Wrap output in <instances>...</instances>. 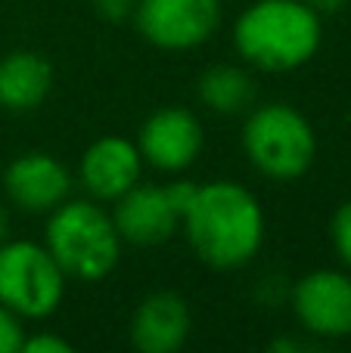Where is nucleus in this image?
<instances>
[{
  "label": "nucleus",
  "mask_w": 351,
  "mask_h": 353,
  "mask_svg": "<svg viewBox=\"0 0 351 353\" xmlns=\"http://www.w3.org/2000/svg\"><path fill=\"white\" fill-rule=\"evenodd\" d=\"M180 226L196 257L215 270L246 267L265 245V211L258 195L234 180L199 183Z\"/></svg>",
  "instance_id": "obj_1"
},
{
  "label": "nucleus",
  "mask_w": 351,
  "mask_h": 353,
  "mask_svg": "<svg viewBox=\"0 0 351 353\" xmlns=\"http://www.w3.org/2000/svg\"><path fill=\"white\" fill-rule=\"evenodd\" d=\"M321 12L305 0H255L236 16L234 47L258 72H296L317 56Z\"/></svg>",
  "instance_id": "obj_2"
},
{
  "label": "nucleus",
  "mask_w": 351,
  "mask_h": 353,
  "mask_svg": "<svg viewBox=\"0 0 351 353\" xmlns=\"http://www.w3.org/2000/svg\"><path fill=\"white\" fill-rule=\"evenodd\" d=\"M44 245L62 273L78 282L106 279L122 254L115 220L93 199H66L53 208L44 230Z\"/></svg>",
  "instance_id": "obj_3"
},
{
  "label": "nucleus",
  "mask_w": 351,
  "mask_h": 353,
  "mask_svg": "<svg viewBox=\"0 0 351 353\" xmlns=\"http://www.w3.org/2000/svg\"><path fill=\"white\" fill-rule=\"evenodd\" d=\"M243 152L267 180L290 183L308 174L317 155L311 121L290 103H265L243 124Z\"/></svg>",
  "instance_id": "obj_4"
},
{
  "label": "nucleus",
  "mask_w": 351,
  "mask_h": 353,
  "mask_svg": "<svg viewBox=\"0 0 351 353\" xmlns=\"http://www.w3.org/2000/svg\"><path fill=\"white\" fill-rule=\"evenodd\" d=\"M68 276L47 251L28 239L0 242V304L19 319H47L62 304Z\"/></svg>",
  "instance_id": "obj_5"
},
{
  "label": "nucleus",
  "mask_w": 351,
  "mask_h": 353,
  "mask_svg": "<svg viewBox=\"0 0 351 353\" xmlns=\"http://www.w3.org/2000/svg\"><path fill=\"white\" fill-rule=\"evenodd\" d=\"M134 25L159 50H196L221 25V0H137Z\"/></svg>",
  "instance_id": "obj_6"
},
{
  "label": "nucleus",
  "mask_w": 351,
  "mask_h": 353,
  "mask_svg": "<svg viewBox=\"0 0 351 353\" xmlns=\"http://www.w3.org/2000/svg\"><path fill=\"white\" fill-rule=\"evenodd\" d=\"M290 304L302 329L314 338L351 335V273L348 270H311L292 285Z\"/></svg>",
  "instance_id": "obj_7"
},
{
  "label": "nucleus",
  "mask_w": 351,
  "mask_h": 353,
  "mask_svg": "<svg viewBox=\"0 0 351 353\" xmlns=\"http://www.w3.org/2000/svg\"><path fill=\"white\" fill-rule=\"evenodd\" d=\"M202 143V121L180 105H165V109L153 112L137 134V149L143 155V165L155 168L162 174L187 171L199 159Z\"/></svg>",
  "instance_id": "obj_8"
},
{
  "label": "nucleus",
  "mask_w": 351,
  "mask_h": 353,
  "mask_svg": "<svg viewBox=\"0 0 351 353\" xmlns=\"http://www.w3.org/2000/svg\"><path fill=\"white\" fill-rule=\"evenodd\" d=\"M3 195L10 205L28 214H50L72 199V174L47 152L16 155L3 171Z\"/></svg>",
  "instance_id": "obj_9"
},
{
  "label": "nucleus",
  "mask_w": 351,
  "mask_h": 353,
  "mask_svg": "<svg viewBox=\"0 0 351 353\" xmlns=\"http://www.w3.org/2000/svg\"><path fill=\"white\" fill-rule=\"evenodd\" d=\"M143 155L128 137H99L84 149L78 165V180L93 201H115L140 183Z\"/></svg>",
  "instance_id": "obj_10"
},
{
  "label": "nucleus",
  "mask_w": 351,
  "mask_h": 353,
  "mask_svg": "<svg viewBox=\"0 0 351 353\" xmlns=\"http://www.w3.org/2000/svg\"><path fill=\"white\" fill-rule=\"evenodd\" d=\"M112 205H115L112 220H115L122 242L159 245L171 239L180 226V214L174 211L165 186H155V183H137Z\"/></svg>",
  "instance_id": "obj_11"
},
{
  "label": "nucleus",
  "mask_w": 351,
  "mask_h": 353,
  "mask_svg": "<svg viewBox=\"0 0 351 353\" xmlns=\"http://www.w3.org/2000/svg\"><path fill=\"white\" fill-rule=\"evenodd\" d=\"M193 316L178 292H153L131 316V344L140 353H174L187 344Z\"/></svg>",
  "instance_id": "obj_12"
},
{
  "label": "nucleus",
  "mask_w": 351,
  "mask_h": 353,
  "mask_svg": "<svg viewBox=\"0 0 351 353\" xmlns=\"http://www.w3.org/2000/svg\"><path fill=\"white\" fill-rule=\"evenodd\" d=\"M53 90V65L35 50H12L0 59V109L35 112Z\"/></svg>",
  "instance_id": "obj_13"
},
{
  "label": "nucleus",
  "mask_w": 351,
  "mask_h": 353,
  "mask_svg": "<svg viewBox=\"0 0 351 353\" xmlns=\"http://www.w3.org/2000/svg\"><path fill=\"white\" fill-rule=\"evenodd\" d=\"M196 97L205 109L218 112V115H240L255 103V81L246 68L221 62L199 74Z\"/></svg>",
  "instance_id": "obj_14"
},
{
  "label": "nucleus",
  "mask_w": 351,
  "mask_h": 353,
  "mask_svg": "<svg viewBox=\"0 0 351 353\" xmlns=\"http://www.w3.org/2000/svg\"><path fill=\"white\" fill-rule=\"evenodd\" d=\"M330 242H333V251L342 261V267L351 273V199L342 201L330 220Z\"/></svg>",
  "instance_id": "obj_15"
},
{
  "label": "nucleus",
  "mask_w": 351,
  "mask_h": 353,
  "mask_svg": "<svg viewBox=\"0 0 351 353\" xmlns=\"http://www.w3.org/2000/svg\"><path fill=\"white\" fill-rule=\"evenodd\" d=\"M25 341L22 319L0 304V353H19Z\"/></svg>",
  "instance_id": "obj_16"
},
{
  "label": "nucleus",
  "mask_w": 351,
  "mask_h": 353,
  "mask_svg": "<svg viewBox=\"0 0 351 353\" xmlns=\"http://www.w3.org/2000/svg\"><path fill=\"white\" fill-rule=\"evenodd\" d=\"M22 350L25 353H72V341H66L56 332H35V335H25Z\"/></svg>",
  "instance_id": "obj_17"
},
{
  "label": "nucleus",
  "mask_w": 351,
  "mask_h": 353,
  "mask_svg": "<svg viewBox=\"0 0 351 353\" xmlns=\"http://www.w3.org/2000/svg\"><path fill=\"white\" fill-rule=\"evenodd\" d=\"M196 189H199V183H193V180H171V183L165 186L168 199H171L174 211H178L180 217H184L187 208L193 205V199H196Z\"/></svg>",
  "instance_id": "obj_18"
},
{
  "label": "nucleus",
  "mask_w": 351,
  "mask_h": 353,
  "mask_svg": "<svg viewBox=\"0 0 351 353\" xmlns=\"http://www.w3.org/2000/svg\"><path fill=\"white\" fill-rule=\"evenodd\" d=\"M97 16H103L106 22H124V19L134 16L137 0H91Z\"/></svg>",
  "instance_id": "obj_19"
},
{
  "label": "nucleus",
  "mask_w": 351,
  "mask_h": 353,
  "mask_svg": "<svg viewBox=\"0 0 351 353\" xmlns=\"http://www.w3.org/2000/svg\"><path fill=\"white\" fill-rule=\"evenodd\" d=\"M271 350L274 353H302L305 344L302 341H290V338H277V341H271Z\"/></svg>",
  "instance_id": "obj_20"
},
{
  "label": "nucleus",
  "mask_w": 351,
  "mask_h": 353,
  "mask_svg": "<svg viewBox=\"0 0 351 353\" xmlns=\"http://www.w3.org/2000/svg\"><path fill=\"white\" fill-rule=\"evenodd\" d=\"M305 3H311V6H314V10L323 16V12H339L342 6L348 3V0H305Z\"/></svg>",
  "instance_id": "obj_21"
},
{
  "label": "nucleus",
  "mask_w": 351,
  "mask_h": 353,
  "mask_svg": "<svg viewBox=\"0 0 351 353\" xmlns=\"http://www.w3.org/2000/svg\"><path fill=\"white\" fill-rule=\"evenodd\" d=\"M3 239H10V211H6V205L0 201V242Z\"/></svg>",
  "instance_id": "obj_22"
}]
</instances>
